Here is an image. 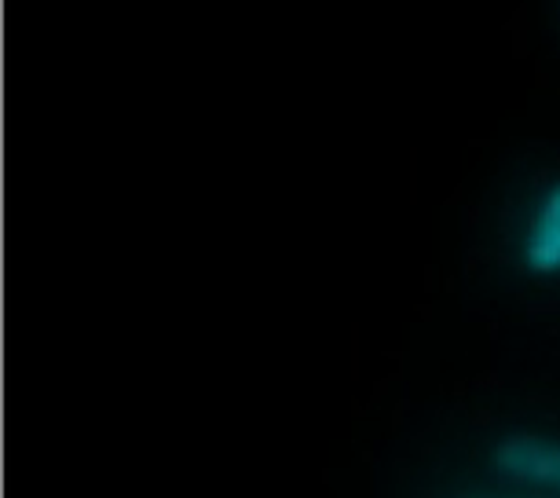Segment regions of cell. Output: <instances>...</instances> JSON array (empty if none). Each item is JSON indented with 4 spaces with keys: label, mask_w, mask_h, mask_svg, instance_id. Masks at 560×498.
<instances>
[{
    "label": "cell",
    "mask_w": 560,
    "mask_h": 498,
    "mask_svg": "<svg viewBox=\"0 0 560 498\" xmlns=\"http://www.w3.org/2000/svg\"><path fill=\"white\" fill-rule=\"evenodd\" d=\"M491 465L513 480L560 491V440L538 432H505L491 443Z\"/></svg>",
    "instance_id": "cell-1"
},
{
    "label": "cell",
    "mask_w": 560,
    "mask_h": 498,
    "mask_svg": "<svg viewBox=\"0 0 560 498\" xmlns=\"http://www.w3.org/2000/svg\"><path fill=\"white\" fill-rule=\"evenodd\" d=\"M553 12H557V23H560V0H553Z\"/></svg>",
    "instance_id": "cell-3"
},
{
    "label": "cell",
    "mask_w": 560,
    "mask_h": 498,
    "mask_svg": "<svg viewBox=\"0 0 560 498\" xmlns=\"http://www.w3.org/2000/svg\"><path fill=\"white\" fill-rule=\"evenodd\" d=\"M524 268L535 279H553L560 275V179L546 187V195L538 198L532 224H527L524 246H521Z\"/></svg>",
    "instance_id": "cell-2"
}]
</instances>
